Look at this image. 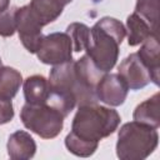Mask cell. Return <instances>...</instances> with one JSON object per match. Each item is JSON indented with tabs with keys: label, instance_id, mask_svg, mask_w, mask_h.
<instances>
[{
	"label": "cell",
	"instance_id": "1",
	"mask_svg": "<svg viewBox=\"0 0 160 160\" xmlns=\"http://www.w3.org/2000/svg\"><path fill=\"white\" fill-rule=\"evenodd\" d=\"M104 74L86 54L78 60L54 65L48 79V104L59 109L66 118L76 106L98 102L95 88Z\"/></svg>",
	"mask_w": 160,
	"mask_h": 160
},
{
	"label": "cell",
	"instance_id": "2",
	"mask_svg": "<svg viewBox=\"0 0 160 160\" xmlns=\"http://www.w3.org/2000/svg\"><path fill=\"white\" fill-rule=\"evenodd\" d=\"M126 36L124 24L110 16L98 20L90 29V41L86 55L102 72H109L119 59V48Z\"/></svg>",
	"mask_w": 160,
	"mask_h": 160
},
{
	"label": "cell",
	"instance_id": "3",
	"mask_svg": "<svg viewBox=\"0 0 160 160\" xmlns=\"http://www.w3.org/2000/svg\"><path fill=\"white\" fill-rule=\"evenodd\" d=\"M120 121L121 118L116 110L98 105V102L85 104L78 106L70 132L85 141L99 144L118 130Z\"/></svg>",
	"mask_w": 160,
	"mask_h": 160
},
{
	"label": "cell",
	"instance_id": "4",
	"mask_svg": "<svg viewBox=\"0 0 160 160\" xmlns=\"http://www.w3.org/2000/svg\"><path fill=\"white\" fill-rule=\"evenodd\" d=\"M158 144V129L135 120L125 122L118 132L116 156L120 160H144L154 152Z\"/></svg>",
	"mask_w": 160,
	"mask_h": 160
},
{
	"label": "cell",
	"instance_id": "5",
	"mask_svg": "<svg viewBox=\"0 0 160 160\" xmlns=\"http://www.w3.org/2000/svg\"><path fill=\"white\" fill-rule=\"evenodd\" d=\"M64 114L48 102H25L20 111V120L22 125L42 139L56 138L64 128Z\"/></svg>",
	"mask_w": 160,
	"mask_h": 160
},
{
	"label": "cell",
	"instance_id": "6",
	"mask_svg": "<svg viewBox=\"0 0 160 160\" xmlns=\"http://www.w3.org/2000/svg\"><path fill=\"white\" fill-rule=\"evenodd\" d=\"M72 42L68 32H51L42 35L36 49L38 59L46 65H59L72 60Z\"/></svg>",
	"mask_w": 160,
	"mask_h": 160
},
{
	"label": "cell",
	"instance_id": "7",
	"mask_svg": "<svg viewBox=\"0 0 160 160\" xmlns=\"http://www.w3.org/2000/svg\"><path fill=\"white\" fill-rule=\"evenodd\" d=\"M16 31L22 46L30 52L35 54L39 42L42 38V25L38 18L32 14L29 4L16 9Z\"/></svg>",
	"mask_w": 160,
	"mask_h": 160
},
{
	"label": "cell",
	"instance_id": "8",
	"mask_svg": "<svg viewBox=\"0 0 160 160\" xmlns=\"http://www.w3.org/2000/svg\"><path fill=\"white\" fill-rule=\"evenodd\" d=\"M129 88L124 79L119 74L105 72L95 88V95L98 101H101L109 106H120L126 100Z\"/></svg>",
	"mask_w": 160,
	"mask_h": 160
},
{
	"label": "cell",
	"instance_id": "9",
	"mask_svg": "<svg viewBox=\"0 0 160 160\" xmlns=\"http://www.w3.org/2000/svg\"><path fill=\"white\" fill-rule=\"evenodd\" d=\"M118 74L124 79L129 90H140L151 82V74L136 52L128 55L120 62Z\"/></svg>",
	"mask_w": 160,
	"mask_h": 160
},
{
	"label": "cell",
	"instance_id": "10",
	"mask_svg": "<svg viewBox=\"0 0 160 160\" xmlns=\"http://www.w3.org/2000/svg\"><path fill=\"white\" fill-rule=\"evenodd\" d=\"M6 149L10 159L29 160L36 152V142L28 131L16 130L9 136Z\"/></svg>",
	"mask_w": 160,
	"mask_h": 160
},
{
	"label": "cell",
	"instance_id": "11",
	"mask_svg": "<svg viewBox=\"0 0 160 160\" xmlns=\"http://www.w3.org/2000/svg\"><path fill=\"white\" fill-rule=\"evenodd\" d=\"M142 64L149 69L151 74V82H154L156 86L160 84V46L158 40V34L150 35L141 45L139 51L136 52Z\"/></svg>",
	"mask_w": 160,
	"mask_h": 160
},
{
	"label": "cell",
	"instance_id": "12",
	"mask_svg": "<svg viewBox=\"0 0 160 160\" xmlns=\"http://www.w3.org/2000/svg\"><path fill=\"white\" fill-rule=\"evenodd\" d=\"M72 0H31L29 6L42 26L55 21Z\"/></svg>",
	"mask_w": 160,
	"mask_h": 160
},
{
	"label": "cell",
	"instance_id": "13",
	"mask_svg": "<svg viewBox=\"0 0 160 160\" xmlns=\"http://www.w3.org/2000/svg\"><path fill=\"white\" fill-rule=\"evenodd\" d=\"M132 119L150 128L159 129L160 126V94L155 92L151 98L140 102L132 112Z\"/></svg>",
	"mask_w": 160,
	"mask_h": 160
},
{
	"label": "cell",
	"instance_id": "14",
	"mask_svg": "<svg viewBox=\"0 0 160 160\" xmlns=\"http://www.w3.org/2000/svg\"><path fill=\"white\" fill-rule=\"evenodd\" d=\"M24 98L28 104H45L49 99V81L42 75H31L22 81Z\"/></svg>",
	"mask_w": 160,
	"mask_h": 160
},
{
	"label": "cell",
	"instance_id": "15",
	"mask_svg": "<svg viewBox=\"0 0 160 160\" xmlns=\"http://www.w3.org/2000/svg\"><path fill=\"white\" fill-rule=\"evenodd\" d=\"M125 30L128 32V44L130 46H138L142 44L150 35L158 34V30H154L136 12H132L128 16Z\"/></svg>",
	"mask_w": 160,
	"mask_h": 160
},
{
	"label": "cell",
	"instance_id": "16",
	"mask_svg": "<svg viewBox=\"0 0 160 160\" xmlns=\"http://www.w3.org/2000/svg\"><path fill=\"white\" fill-rule=\"evenodd\" d=\"M22 85V76L20 71L11 66H1L0 68V99L1 100H11L20 86Z\"/></svg>",
	"mask_w": 160,
	"mask_h": 160
},
{
	"label": "cell",
	"instance_id": "17",
	"mask_svg": "<svg viewBox=\"0 0 160 160\" xmlns=\"http://www.w3.org/2000/svg\"><path fill=\"white\" fill-rule=\"evenodd\" d=\"M71 38L72 50L76 52L85 51L90 41V28L82 22H71L66 31Z\"/></svg>",
	"mask_w": 160,
	"mask_h": 160
},
{
	"label": "cell",
	"instance_id": "18",
	"mask_svg": "<svg viewBox=\"0 0 160 160\" xmlns=\"http://www.w3.org/2000/svg\"><path fill=\"white\" fill-rule=\"evenodd\" d=\"M65 146L69 150V152L74 154L75 156L89 158L98 150L99 144L85 141V140L75 136L72 132H69L65 138Z\"/></svg>",
	"mask_w": 160,
	"mask_h": 160
},
{
	"label": "cell",
	"instance_id": "19",
	"mask_svg": "<svg viewBox=\"0 0 160 160\" xmlns=\"http://www.w3.org/2000/svg\"><path fill=\"white\" fill-rule=\"evenodd\" d=\"M134 12L141 16L154 30H158L159 0H136Z\"/></svg>",
	"mask_w": 160,
	"mask_h": 160
},
{
	"label": "cell",
	"instance_id": "20",
	"mask_svg": "<svg viewBox=\"0 0 160 160\" xmlns=\"http://www.w3.org/2000/svg\"><path fill=\"white\" fill-rule=\"evenodd\" d=\"M16 6L8 8L0 11V36L9 38L12 36L16 31Z\"/></svg>",
	"mask_w": 160,
	"mask_h": 160
},
{
	"label": "cell",
	"instance_id": "21",
	"mask_svg": "<svg viewBox=\"0 0 160 160\" xmlns=\"http://www.w3.org/2000/svg\"><path fill=\"white\" fill-rule=\"evenodd\" d=\"M14 106L11 100H1L0 99V125L8 124L14 118Z\"/></svg>",
	"mask_w": 160,
	"mask_h": 160
},
{
	"label": "cell",
	"instance_id": "22",
	"mask_svg": "<svg viewBox=\"0 0 160 160\" xmlns=\"http://www.w3.org/2000/svg\"><path fill=\"white\" fill-rule=\"evenodd\" d=\"M9 4H10V0H0V11L8 9Z\"/></svg>",
	"mask_w": 160,
	"mask_h": 160
},
{
	"label": "cell",
	"instance_id": "23",
	"mask_svg": "<svg viewBox=\"0 0 160 160\" xmlns=\"http://www.w3.org/2000/svg\"><path fill=\"white\" fill-rule=\"evenodd\" d=\"M2 66V62H1V58H0V68Z\"/></svg>",
	"mask_w": 160,
	"mask_h": 160
},
{
	"label": "cell",
	"instance_id": "24",
	"mask_svg": "<svg viewBox=\"0 0 160 160\" xmlns=\"http://www.w3.org/2000/svg\"><path fill=\"white\" fill-rule=\"evenodd\" d=\"M94 1H95V2H99V1H101V0H94Z\"/></svg>",
	"mask_w": 160,
	"mask_h": 160
}]
</instances>
